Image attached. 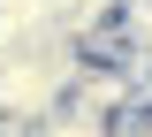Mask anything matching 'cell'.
<instances>
[{"label":"cell","instance_id":"1","mask_svg":"<svg viewBox=\"0 0 152 137\" xmlns=\"http://www.w3.org/2000/svg\"><path fill=\"white\" fill-rule=\"evenodd\" d=\"M137 107H145V92H137L129 69H99V61H84V69H76V84H69V107H61V114L99 122V130H122Z\"/></svg>","mask_w":152,"mask_h":137},{"label":"cell","instance_id":"3","mask_svg":"<svg viewBox=\"0 0 152 137\" xmlns=\"http://www.w3.org/2000/svg\"><path fill=\"white\" fill-rule=\"evenodd\" d=\"M114 137H152V107H137V114L122 122V130H114Z\"/></svg>","mask_w":152,"mask_h":137},{"label":"cell","instance_id":"2","mask_svg":"<svg viewBox=\"0 0 152 137\" xmlns=\"http://www.w3.org/2000/svg\"><path fill=\"white\" fill-rule=\"evenodd\" d=\"M38 137H114V130H99V122H76V114H53V122H38Z\"/></svg>","mask_w":152,"mask_h":137}]
</instances>
